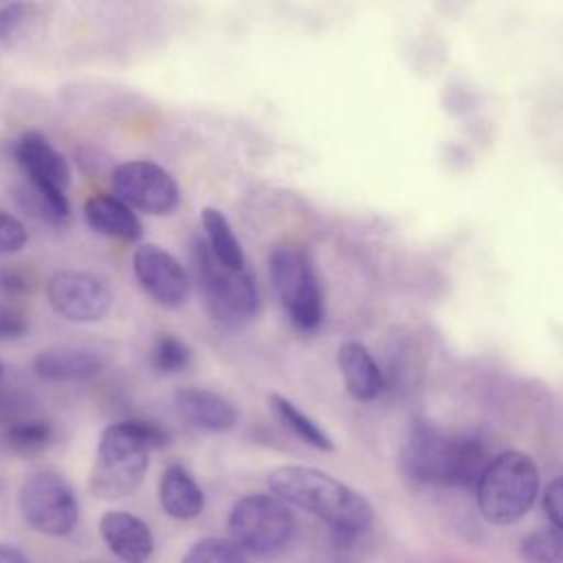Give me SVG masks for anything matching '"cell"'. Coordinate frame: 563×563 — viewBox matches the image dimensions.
<instances>
[{"label": "cell", "mask_w": 563, "mask_h": 563, "mask_svg": "<svg viewBox=\"0 0 563 563\" xmlns=\"http://www.w3.org/2000/svg\"><path fill=\"white\" fill-rule=\"evenodd\" d=\"M84 218L92 231L108 238L134 242L143 235V227L136 213L119 198L108 194H97L88 198L84 205Z\"/></svg>", "instance_id": "16"}, {"label": "cell", "mask_w": 563, "mask_h": 563, "mask_svg": "<svg viewBox=\"0 0 563 563\" xmlns=\"http://www.w3.org/2000/svg\"><path fill=\"white\" fill-rule=\"evenodd\" d=\"M103 543L123 563H145L154 541L147 523L128 510H110L99 519Z\"/></svg>", "instance_id": "13"}, {"label": "cell", "mask_w": 563, "mask_h": 563, "mask_svg": "<svg viewBox=\"0 0 563 563\" xmlns=\"http://www.w3.org/2000/svg\"><path fill=\"white\" fill-rule=\"evenodd\" d=\"M519 554L528 563H561L563 561L561 530L545 528L528 534L519 545Z\"/></svg>", "instance_id": "22"}, {"label": "cell", "mask_w": 563, "mask_h": 563, "mask_svg": "<svg viewBox=\"0 0 563 563\" xmlns=\"http://www.w3.org/2000/svg\"><path fill=\"white\" fill-rule=\"evenodd\" d=\"M26 240L29 235L24 224L15 216L0 209V255H13L22 251Z\"/></svg>", "instance_id": "26"}, {"label": "cell", "mask_w": 563, "mask_h": 563, "mask_svg": "<svg viewBox=\"0 0 563 563\" xmlns=\"http://www.w3.org/2000/svg\"><path fill=\"white\" fill-rule=\"evenodd\" d=\"M191 262L205 306L218 323L238 328L255 317L260 295L255 279L246 268L222 266L200 238H196L191 244Z\"/></svg>", "instance_id": "5"}, {"label": "cell", "mask_w": 563, "mask_h": 563, "mask_svg": "<svg viewBox=\"0 0 563 563\" xmlns=\"http://www.w3.org/2000/svg\"><path fill=\"white\" fill-rule=\"evenodd\" d=\"M205 229V244L211 255L227 268H244V255L227 218L216 207H205L200 213Z\"/></svg>", "instance_id": "19"}, {"label": "cell", "mask_w": 563, "mask_h": 563, "mask_svg": "<svg viewBox=\"0 0 563 563\" xmlns=\"http://www.w3.org/2000/svg\"><path fill=\"white\" fill-rule=\"evenodd\" d=\"M15 161L29 178V196L46 218H66L70 211L66 187L70 183V167L64 154L37 130L24 132L13 145Z\"/></svg>", "instance_id": "8"}, {"label": "cell", "mask_w": 563, "mask_h": 563, "mask_svg": "<svg viewBox=\"0 0 563 563\" xmlns=\"http://www.w3.org/2000/svg\"><path fill=\"white\" fill-rule=\"evenodd\" d=\"M33 288V277L29 271L18 266H0V295L2 297H18Z\"/></svg>", "instance_id": "27"}, {"label": "cell", "mask_w": 563, "mask_h": 563, "mask_svg": "<svg viewBox=\"0 0 563 563\" xmlns=\"http://www.w3.org/2000/svg\"><path fill=\"white\" fill-rule=\"evenodd\" d=\"M2 372H4V365H2V363H0V376H2Z\"/></svg>", "instance_id": "31"}, {"label": "cell", "mask_w": 563, "mask_h": 563, "mask_svg": "<svg viewBox=\"0 0 563 563\" xmlns=\"http://www.w3.org/2000/svg\"><path fill=\"white\" fill-rule=\"evenodd\" d=\"M158 497L165 512L174 519H194L205 506V495L198 482L180 464H172L169 468H165L158 486Z\"/></svg>", "instance_id": "18"}, {"label": "cell", "mask_w": 563, "mask_h": 563, "mask_svg": "<svg viewBox=\"0 0 563 563\" xmlns=\"http://www.w3.org/2000/svg\"><path fill=\"white\" fill-rule=\"evenodd\" d=\"M191 358L189 347L172 334H163L161 339H156L154 347H152V367L161 374H174L180 372Z\"/></svg>", "instance_id": "24"}, {"label": "cell", "mask_w": 563, "mask_h": 563, "mask_svg": "<svg viewBox=\"0 0 563 563\" xmlns=\"http://www.w3.org/2000/svg\"><path fill=\"white\" fill-rule=\"evenodd\" d=\"M139 286L163 308H178L185 303L191 282L183 264L163 246L141 244L132 257Z\"/></svg>", "instance_id": "12"}, {"label": "cell", "mask_w": 563, "mask_h": 563, "mask_svg": "<svg viewBox=\"0 0 563 563\" xmlns=\"http://www.w3.org/2000/svg\"><path fill=\"white\" fill-rule=\"evenodd\" d=\"M174 402L189 424L205 431H229L238 422L235 407L224 396L209 389L183 387L174 394Z\"/></svg>", "instance_id": "14"}, {"label": "cell", "mask_w": 563, "mask_h": 563, "mask_svg": "<svg viewBox=\"0 0 563 563\" xmlns=\"http://www.w3.org/2000/svg\"><path fill=\"white\" fill-rule=\"evenodd\" d=\"M33 367L40 378L53 383H70V380H86L101 372L103 361L90 350L79 347H48L42 350Z\"/></svg>", "instance_id": "17"}, {"label": "cell", "mask_w": 563, "mask_h": 563, "mask_svg": "<svg viewBox=\"0 0 563 563\" xmlns=\"http://www.w3.org/2000/svg\"><path fill=\"white\" fill-rule=\"evenodd\" d=\"M488 464V449L479 435H451L431 422H416L402 446V468L422 484L475 488Z\"/></svg>", "instance_id": "2"}, {"label": "cell", "mask_w": 563, "mask_h": 563, "mask_svg": "<svg viewBox=\"0 0 563 563\" xmlns=\"http://www.w3.org/2000/svg\"><path fill=\"white\" fill-rule=\"evenodd\" d=\"M339 369L347 394L361 402L378 398L385 389L380 367L367 347L358 341H343L339 345Z\"/></svg>", "instance_id": "15"}, {"label": "cell", "mask_w": 563, "mask_h": 563, "mask_svg": "<svg viewBox=\"0 0 563 563\" xmlns=\"http://www.w3.org/2000/svg\"><path fill=\"white\" fill-rule=\"evenodd\" d=\"M7 444L22 455H33L44 451L53 440V427L46 420L29 418L11 424L7 429Z\"/></svg>", "instance_id": "21"}, {"label": "cell", "mask_w": 563, "mask_h": 563, "mask_svg": "<svg viewBox=\"0 0 563 563\" xmlns=\"http://www.w3.org/2000/svg\"><path fill=\"white\" fill-rule=\"evenodd\" d=\"M46 295L57 314L75 323H95L112 308L110 286L84 271H57L46 284Z\"/></svg>", "instance_id": "11"}, {"label": "cell", "mask_w": 563, "mask_h": 563, "mask_svg": "<svg viewBox=\"0 0 563 563\" xmlns=\"http://www.w3.org/2000/svg\"><path fill=\"white\" fill-rule=\"evenodd\" d=\"M268 407H271L273 416L286 429H290L299 440H303L306 444H310V446H314L319 451H332L334 449L330 435L310 416H306L295 402H290L286 396L271 394L268 396Z\"/></svg>", "instance_id": "20"}, {"label": "cell", "mask_w": 563, "mask_h": 563, "mask_svg": "<svg viewBox=\"0 0 563 563\" xmlns=\"http://www.w3.org/2000/svg\"><path fill=\"white\" fill-rule=\"evenodd\" d=\"M29 330L26 317L7 303H0V341H11L24 336Z\"/></svg>", "instance_id": "28"}, {"label": "cell", "mask_w": 563, "mask_h": 563, "mask_svg": "<svg viewBox=\"0 0 563 563\" xmlns=\"http://www.w3.org/2000/svg\"><path fill=\"white\" fill-rule=\"evenodd\" d=\"M114 198L130 209L150 216H169L180 205V189L174 176L152 161H125L112 172Z\"/></svg>", "instance_id": "10"}, {"label": "cell", "mask_w": 563, "mask_h": 563, "mask_svg": "<svg viewBox=\"0 0 563 563\" xmlns=\"http://www.w3.org/2000/svg\"><path fill=\"white\" fill-rule=\"evenodd\" d=\"M169 433L152 420H123L106 427L97 442L88 488L99 499H121L139 488L150 449L165 446Z\"/></svg>", "instance_id": "3"}, {"label": "cell", "mask_w": 563, "mask_h": 563, "mask_svg": "<svg viewBox=\"0 0 563 563\" xmlns=\"http://www.w3.org/2000/svg\"><path fill=\"white\" fill-rule=\"evenodd\" d=\"M0 563H31L26 554L13 545L0 543Z\"/></svg>", "instance_id": "30"}, {"label": "cell", "mask_w": 563, "mask_h": 563, "mask_svg": "<svg viewBox=\"0 0 563 563\" xmlns=\"http://www.w3.org/2000/svg\"><path fill=\"white\" fill-rule=\"evenodd\" d=\"M539 490V468L523 451H504L488 460L475 493L482 517L495 526L521 519L534 504Z\"/></svg>", "instance_id": "4"}, {"label": "cell", "mask_w": 563, "mask_h": 563, "mask_svg": "<svg viewBox=\"0 0 563 563\" xmlns=\"http://www.w3.org/2000/svg\"><path fill=\"white\" fill-rule=\"evenodd\" d=\"M268 271L275 295L292 325L303 332L317 330L323 319V299L308 253L295 244L275 246Z\"/></svg>", "instance_id": "6"}, {"label": "cell", "mask_w": 563, "mask_h": 563, "mask_svg": "<svg viewBox=\"0 0 563 563\" xmlns=\"http://www.w3.org/2000/svg\"><path fill=\"white\" fill-rule=\"evenodd\" d=\"M18 506L24 521L46 537H66L79 519V506L70 484L53 471H40L24 479Z\"/></svg>", "instance_id": "9"}, {"label": "cell", "mask_w": 563, "mask_h": 563, "mask_svg": "<svg viewBox=\"0 0 563 563\" xmlns=\"http://www.w3.org/2000/svg\"><path fill=\"white\" fill-rule=\"evenodd\" d=\"M229 532L231 543L240 552L273 556L288 545L295 532V519L277 497L246 495L231 508Z\"/></svg>", "instance_id": "7"}, {"label": "cell", "mask_w": 563, "mask_h": 563, "mask_svg": "<svg viewBox=\"0 0 563 563\" xmlns=\"http://www.w3.org/2000/svg\"><path fill=\"white\" fill-rule=\"evenodd\" d=\"M561 508H563V486L561 479H552V484L545 488V497H543V510L548 515V519L552 521V528L561 530Z\"/></svg>", "instance_id": "29"}, {"label": "cell", "mask_w": 563, "mask_h": 563, "mask_svg": "<svg viewBox=\"0 0 563 563\" xmlns=\"http://www.w3.org/2000/svg\"><path fill=\"white\" fill-rule=\"evenodd\" d=\"M268 486L279 501L295 504L321 517L347 541L369 530L374 521L372 504L361 493L323 471L295 464L279 466L268 475Z\"/></svg>", "instance_id": "1"}, {"label": "cell", "mask_w": 563, "mask_h": 563, "mask_svg": "<svg viewBox=\"0 0 563 563\" xmlns=\"http://www.w3.org/2000/svg\"><path fill=\"white\" fill-rule=\"evenodd\" d=\"M183 563H246V559L244 552H240L231 541L209 537L194 543Z\"/></svg>", "instance_id": "23"}, {"label": "cell", "mask_w": 563, "mask_h": 563, "mask_svg": "<svg viewBox=\"0 0 563 563\" xmlns=\"http://www.w3.org/2000/svg\"><path fill=\"white\" fill-rule=\"evenodd\" d=\"M29 22V7L13 2L0 9V48H9L18 42L24 24Z\"/></svg>", "instance_id": "25"}]
</instances>
